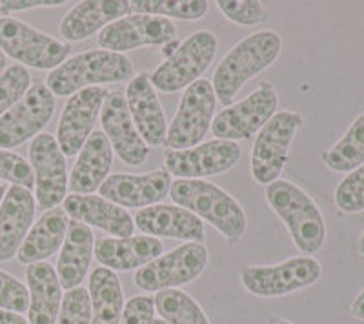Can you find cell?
Here are the masks:
<instances>
[{"label":"cell","instance_id":"6da1fadb","mask_svg":"<svg viewBox=\"0 0 364 324\" xmlns=\"http://www.w3.org/2000/svg\"><path fill=\"white\" fill-rule=\"evenodd\" d=\"M170 197L177 206L213 226L228 244H237L246 235L248 217L245 208L217 184L203 179H178L171 183Z\"/></svg>","mask_w":364,"mask_h":324},{"label":"cell","instance_id":"7a4b0ae2","mask_svg":"<svg viewBox=\"0 0 364 324\" xmlns=\"http://www.w3.org/2000/svg\"><path fill=\"white\" fill-rule=\"evenodd\" d=\"M282 50V38L277 31L262 29L237 42L224 55L213 73V92L220 104L232 106L237 93L248 80L268 70L279 58Z\"/></svg>","mask_w":364,"mask_h":324},{"label":"cell","instance_id":"3957f363","mask_svg":"<svg viewBox=\"0 0 364 324\" xmlns=\"http://www.w3.org/2000/svg\"><path fill=\"white\" fill-rule=\"evenodd\" d=\"M266 202L288 228L295 248L314 257L326 242V222L317 202L291 180H275L264 190Z\"/></svg>","mask_w":364,"mask_h":324},{"label":"cell","instance_id":"277c9868","mask_svg":"<svg viewBox=\"0 0 364 324\" xmlns=\"http://www.w3.org/2000/svg\"><path fill=\"white\" fill-rule=\"evenodd\" d=\"M133 79V64L126 55L91 50L75 55L46 77L53 97H71L86 87L117 84Z\"/></svg>","mask_w":364,"mask_h":324},{"label":"cell","instance_id":"5b68a950","mask_svg":"<svg viewBox=\"0 0 364 324\" xmlns=\"http://www.w3.org/2000/svg\"><path fill=\"white\" fill-rule=\"evenodd\" d=\"M0 50L21 66L53 71L70 57L71 46L15 17H0Z\"/></svg>","mask_w":364,"mask_h":324},{"label":"cell","instance_id":"8992f818","mask_svg":"<svg viewBox=\"0 0 364 324\" xmlns=\"http://www.w3.org/2000/svg\"><path fill=\"white\" fill-rule=\"evenodd\" d=\"M217 50H219V40L215 33L208 29L195 31L186 40L181 42L177 50L149 75V80L155 90L162 93L186 90L210 68Z\"/></svg>","mask_w":364,"mask_h":324},{"label":"cell","instance_id":"52a82bcc","mask_svg":"<svg viewBox=\"0 0 364 324\" xmlns=\"http://www.w3.org/2000/svg\"><path fill=\"white\" fill-rule=\"evenodd\" d=\"M302 126V115L281 109L257 134L252 150V177L257 184L269 186L279 180L290 157V146Z\"/></svg>","mask_w":364,"mask_h":324},{"label":"cell","instance_id":"ba28073f","mask_svg":"<svg viewBox=\"0 0 364 324\" xmlns=\"http://www.w3.org/2000/svg\"><path fill=\"white\" fill-rule=\"evenodd\" d=\"M323 275V266L311 255L286 259L273 266H246L240 284L248 293L262 299H277L314 286Z\"/></svg>","mask_w":364,"mask_h":324},{"label":"cell","instance_id":"9c48e42d","mask_svg":"<svg viewBox=\"0 0 364 324\" xmlns=\"http://www.w3.org/2000/svg\"><path fill=\"white\" fill-rule=\"evenodd\" d=\"M208 266V248L203 242H184L168 254H162L133 275L139 290L159 293L162 290H178L193 283Z\"/></svg>","mask_w":364,"mask_h":324},{"label":"cell","instance_id":"30bf717a","mask_svg":"<svg viewBox=\"0 0 364 324\" xmlns=\"http://www.w3.org/2000/svg\"><path fill=\"white\" fill-rule=\"evenodd\" d=\"M217 97L210 80L199 79L184 90L177 113L168 128L166 144L181 151L199 146L213 122Z\"/></svg>","mask_w":364,"mask_h":324},{"label":"cell","instance_id":"8fae6325","mask_svg":"<svg viewBox=\"0 0 364 324\" xmlns=\"http://www.w3.org/2000/svg\"><path fill=\"white\" fill-rule=\"evenodd\" d=\"M279 108L275 87L268 80H262L245 100L228 106L217 113L211 122V131L220 141H246L264 128Z\"/></svg>","mask_w":364,"mask_h":324},{"label":"cell","instance_id":"7c38bea8","mask_svg":"<svg viewBox=\"0 0 364 324\" xmlns=\"http://www.w3.org/2000/svg\"><path fill=\"white\" fill-rule=\"evenodd\" d=\"M55 106L48 86L33 84L17 104L0 117V150H13L41 135L53 119Z\"/></svg>","mask_w":364,"mask_h":324},{"label":"cell","instance_id":"4fadbf2b","mask_svg":"<svg viewBox=\"0 0 364 324\" xmlns=\"http://www.w3.org/2000/svg\"><path fill=\"white\" fill-rule=\"evenodd\" d=\"M29 164L35 173V200L41 210L58 208L68 193L66 157L50 134H41L29 144Z\"/></svg>","mask_w":364,"mask_h":324},{"label":"cell","instance_id":"5bb4252c","mask_svg":"<svg viewBox=\"0 0 364 324\" xmlns=\"http://www.w3.org/2000/svg\"><path fill=\"white\" fill-rule=\"evenodd\" d=\"M177 38V26L173 21L154 15H126L112 22L99 33L100 50L122 53L144 46L170 44Z\"/></svg>","mask_w":364,"mask_h":324},{"label":"cell","instance_id":"9a60e30c","mask_svg":"<svg viewBox=\"0 0 364 324\" xmlns=\"http://www.w3.org/2000/svg\"><path fill=\"white\" fill-rule=\"evenodd\" d=\"M240 155L242 151L237 142L215 139L190 150L168 151L164 166L178 179H204L230 171L240 161Z\"/></svg>","mask_w":364,"mask_h":324},{"label":"cell","instance_id":"2e32d148","mask_svg":"<svg viewBox=\"0 0 364 324\" xmlns=\"http://www.w3.org/2000/svg\"><path fill=\"white\" fill-rule=\"evenodd\" d=\"M100 124L112 150L128 166H142L149 157V146L142 141L129 115L124 92H108L100 109Z\"/></svg>","mask_w":364,"mask_h":324},{"label":"cell","instance_id":"e0dca14e","mask_svg":"<svg viewBox=\"0 0 364 324\" xmlns=\"http://www.w3.org/2000/svg\"><path fill=\"white\" fill-rule=\"evenodd\" d=\"M108 90L102 86L86 87L68 99L57 126V144L64 157L79 155L84 142L93 134L97 117L100 115Z\"/></svg>","mask_w":364,"mask_h":324},{"label":"cell","instance_id":"ac0fdd59","mask_svg":"<svg viewBox=\"0 0 364 324\" xmlns=\"http://www.w3.org/2000/svg\"><path fill=\"white\" fill-rule=\"evenodd\" d=\"M171 183V175L166 168L144 175L113 173L104 180L99 193L120 208L144 210L161 204V200L170 195Z\"/></svg>","mask_w":364,"mask_h":324},{"label":"cell","instance_id":"d6986e66","mask_svg":"<svg viewBox=\"0 0 364 324\" xmlns=\"http://www.w3.org/2000/svg\"><path fill=\"white\" fill-rule=\"evenodd\" d=\"M124 97L133 124L142 141L148 146H164L168 122L154 84L149 80V73L133 77L128 82Z\"/></svg>","mask_w":364,"mask_h":324},{"label":"cell","instance_id":"ffe728a7","mask_svg":"<svg viewBox=\"0 0 364 324\" xmlns=\"http://www.w3.org/2000/svg\"><path fill=\"white\" fill-rule=\"evenodd\" d=\"M37 200L29 190L9 186L0 202V262L17 257L26 235L33 226Z\"/></svg>","mask_w":364,"mask_h":324},{"label":"cell","instance_id":"44dd1931","mask_svg":"<svg viewBox=\"0 0 364 324\" xmlns=\"http://www.w3.org/2000/svg\"><path fill=\"white\" fill-rule=\"evenodd\" d=\"M135 228L148 237L177 239L186 242H203L204 222L177 204H155L139 210L133 219Z\"/></svg>","mask_w":364,"mask_h":324},{"label":"cell","instance_id":"7402d4cb","mask_svg":"<svg viewBox=\"0 0 364 324\" xmlns=\"http://www.w3.org/2000/svg\"><path fill=\"white\" fill-rule=\"evenodd\" d=\"M64 212L71 220L93 226L117 239L132 237L135 222L128 210L120 208L100 195H68L64 199Z\"/></svg>","mask_w":364,"mask_h":324},{"label":"cell","instance_id":"603a6c76","mask_svg":"<svg viewBox=\"0 0 364 324\" xmlns=\"http://www.w3.org/2000/svg\"><path fill=\"white\" fill-rule=\"evenodd\" d=\"M113 166V150L102 129H97L84 142L73 164L68 188L71 195H91L108 179Z\"/></svg>","mask_w":364,"mask_h":324},{"label":"cell","instance_id":"cb8c5ba5","mask_svg":"<svg viewBox=\"0 0 364 324\" xmlns=\"http://www.w3.org/2000/svg\"><path fill=\"white\" fill-rule=\"evenodd\" d=\"M164 254V244L148 235H132L126 239L102 237L95 241L97 262L112 271L139 270Z\"/></svg>","mask_w":364,"mask_h":324},{"label":"cell","instance_id":"d4e9b609","mask_svg":"<svg viewBox=\"0 0 364 324\" xmlns=\"http://www.w3.org/2000/svg\"><path fill=\"white\" fill-rule=\"evenodd\" d=\"M129 13L128 0H86L64 15L58 31L68 42H80Z\"/></svg>","mask_w":364,"mask_h":324},{"label":"cell","instance_id":"484cf974","mask_svg":"<svg viewBox=\"0 0 364 324\" xmlns=\"http://www.w3.org/2000/svg\"><path fill=\"white\" fill-rule=\"evenodd\" d=\"M93 252H95V235L90 226L70 220L66 239H64L57 266H55L63 290L68 291L82 286L91 266Z\"/></svg>","mask_w":364,"mask_h":324},{"label":"cell","instance_id":"4316f807","mask_svg":"<svg viewBox=\"0 0 364 324\" xmlns=\"http://www.w3.org/2000/svg\"><path fill=\"white\" fill-rule=\"evenodd\" d=\"M26 283L29 291V324L57 323L63 304V286L53 264L46 261L29 264L26 268Z\"/></svg>","mask_w":364,"mask_h":324},{"label":"cell","instance_id":"83f0119b","mask_svg":"<svg viewBox=\"0 0 364 324\" xmlns=\"http://www.w3.org/2000/svg\"><path fill=\"white\" fill-rule=\"evenodd\" d=\"M66 212L63 208H53L44 212V215L31 226V230L26 235L21 249H18L17 259L21 264H35V262H44L51 255L57 254L63 248V242L68 233Z\"/></svg>","mask_w":364,"mask_h":324},{"label":"cell","instance_id":"f1b7e54d","mask_svg":"<svg viewBox=\"0 0 364 324\" xmlns=\"http://www.w3.org/2000/svg\"><path fill=\"white\" fill-rule=\"evenodd\" d=\"M91 324H120L124 313V293L120 279L108 268H95L90 274Z\"/></svg>","mask_w":364,"mask_h":324},{"label":"cell","instance_id":"f546056e","mask_svg":"<svg viewBox=\"0 0 364 324\" xmlns=\"http://www.w3.org/2000/svg\"><path fill=\"white\" fill-rule=\"evenodd\" d=\"M321 161L336 173H350L364 164V113L357 117L336 144L323 151Z\"/></svg>","mask_w":364,"mask_h":324},{"label":"cell","instance_id":"4dcf8cb0","mask_svg":"<svg viewBox=\"0 0 364 324\" xmlns=\"http://www.w3.org/2000/svg\"><path fill=\"white\" fill-rule=\"evenodd\" d=\"M155 310L168 324H210L200 304L182 290H162L155 296Z\"/></svg>","mask_w":364,"mask_h":324},{"label":"cell","instance_id":"1f68e13d","mask_svg":"<svg viewBox=\"0 0 364 324\" xmlns=\"http://www.w3.org/2000/svg\"><path fill=\"white\" fill-rule=\"evenodd\" d=\"M206 0H132L129 11L135 15L178 18V21H199L208 13Z\"/></svg>","mask_w":364,"mask_h":324},{"label":"cell","instance_id":"d6a6232c","mask_svg":"<svg viewBox=\"0 0 364 324\" xmlns=\"http://www.w3.org/2000/svg\"><path fill=\"white\" fill-rule=\"evenodd\" d=\"M31 87L28 68L13 64L0 73V117L17 104Z\"/></svg>","mask_w":364,"mask_h":324},{"label":"cell","instance_id":"836d02e7","mask_svg":"<svg viewBox=\"0 0 364 324\" xmlns=\"http://www.w3.org/2000/svg\"><path fill=\"white\" fill-rule=\"evenodd\" d=\"M336 206L344 213L364 212V164L350 171L336 188Z\"/></svg>","mask_w":364,"mask_h":324},{"label":"cell","instance_id":"e575fe53","mask_svg":"<svg viewBox=\"0 0 364 324\" xmlns=\"http://www.w3.org/2000/svg\"><path fill=\"white\" fill-rule=\"evenodd\" d=\"M55 324H91V299L86 288H73L64 293Z\"/></svg>","mask_w":364,"mask_h":324},{"label":"cell","instance_id":"d590c367","mask_svg":"<svg viewBox=\"0 0 364 324\" xmlns=\"http://www.w3.org/2000/svg\"><path fill=\"white\" fill-rule=\"evenodd\" d=\"M0 180L11 183V186H22L31 191L35 188L33 168L21 155L0 150Z\"/></svg>","mask_w":364,"mask_h":324},{"label":"cell","instance_id":"8d00e7d4","mask_svg":"<svg viewBox=\"0 0 364 324\" xmlns=\"http://www.w3.org/2000/svg\"><path fill=\"white\" fill-rule=\"evenodd\" d=\"M215 6L228 21L237 26H255L266 18L262 4L257 0H217Z\"/></svg>","mask_w":364,"mask_h":324},{"label":"cell","instance_id":"74e56055","mask_svg":"<svg viewBox=\"0 0 364 324\" xmlns=\"http://www.w3.org/2000/svg\"><path fill=\"white\" fill-rule=\"evenodd\" d=\"M28 286L8 271L0 270V310L22 315V312H28Z\"/></svg>","mask_w":364,"mask_h":324},{"label":"cell","instance_id":"f35d334b","mask_svg":"<svg viewBox=\"0 0 364 324\" xmlns=\"http://www.w3.org/2000/svg\"><path fill=\"white\" fill-rule=\"evenodd\" d=\"M155 301L154 297L136 296L124 304V313L120 324H154Z\"/></svg>","mask_w":364,"mask_h":324},{"label":"cell","instance_id":"ab89813d","mask_svg":"<svg viewBox=\"0 0 364 324\" xmlns=\"http://www.w3.org/2000/svg\"><path fill=\"white\" fill-rule=\"evenodd\" d=\"M64 4H66L64 0H4L0 2V13L4 17H9V13L28 11L35 8H58Z\"/></svg>","mask_w":364,"mask_h":324},{"label":"cell","instance_id":"60d3db41","mask_svg":"<svg viewBox=\"0 0 364 324\" xmlns=\"http://www.w3.org/2000/svg\"><path fill=\"white\" fill-rule=\"evenodd\" d=\"M350 313H352L353 319L364 320V288L355 296V299L352 301V306H350Z\"/></svg>","mask_w":364,"mask_h":324},{"label":"cell","instance_id":"b9f144b4","mask_svg":"<svg viewBox=\"0 0 364 324\" xmlns=\"http://www.w3.org/2000/svg\"><path fill=\"white\" fill-rule=\"evenodd\" d=\"M0 324H29V320L26 317H22L21 313L0 310Z\"/></svg>","mask_w":364,"mask_h":324},{"label":"cell","instance_id":"7bdbcfd3","mask_svg":"<svg viewBox=\"0 0 364 324\" xmlns=\"http://www.w3.org/2000/svg\"><path fill=\"white\" fill-rule=\"evenodd\" d=\"M269 324H294V323L288 319H282V317H273V319H269Z\"/></svg>","mask_w":364,"mask_h":324},{"label":"cell","instance_id":"ee69618b","mask_svg":"<svg viewBox=\"0 0 364 324\" xmlns=\"http://www.w3.org/2000/svg\"><path fill=\"white\" fill-rule=\"evenodd\" d=\"M6 64H8V58H6V55L0 50V73L6 70Z\"/></svg>","mask_w":364,"mask_h":324},{"label":"cell","instance_id":"f6af8a7d","mask_svg":"<svg viewBox=\"0 0 364 324\" xmlns=\"http://www.w3.org/2000/svg\"><path fill=\"white\" fill-rule=\"evenodd\" d=\"M6 191H8V188H6L4 184H0V202H2V199H4Z\"/></svg>","mask_w":364,"mask_h":324},{"label":"cell","instance_id":"bcb514c9","mask_svg":"<svg viewBox=\"0 0 364 324\" xmlns=\"http://www.w3.org/2000/svg\"><path fill=\"white\" fill-rule=\"evenodd\" d=\"M359 252L364 255V232H363V235H360V239H359Z\"/></svg>","mask_w":364,"mask_h":324},{"label":"cell","instance_id":"7dc6e473","mask_svg":"<svg viewBox=\"0 0 364 324\" xmlns=\"http://www.w3.org/2000/svg\"><path fill=\"white\" fill-rule=\"evenodd\" d=\"M154 324H168V323H164V320H162V319H155Z\"/></svg>","mask_w":364,"mask_h":324}]
</instances>
